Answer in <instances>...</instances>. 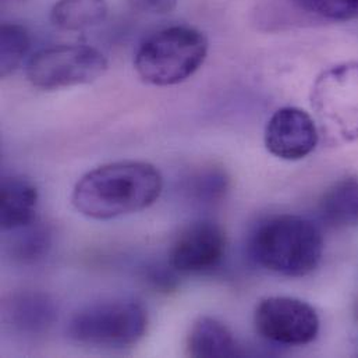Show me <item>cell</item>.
<instances>
[{
  "instance_id": "1",
  "label": "cell",
  "mask_w": 358,
  "mask_h": 358,
  "mask_svg": "<svg viewBox=\"0 0 358 358\" xmlns=\"http://www.w3.org/2000/svg\"><path fill=\"white\" fill-rule=\"evenodd\" d=\"M162 189V175L154 165L123 161L84 175L73 189L71 201L84 216L109 220L150 208Z\"/></svg>"
},
{
  "instance_id": "2",
  "label": "cell",
  "mask_w": 358,
  "mask_h": 358,
  "mask_svg": "<svg viewBox=\"0 0 358 358\" xmlns=\"http://www.w3.org/2000/svg\"><path fill=\"white\" fill-rule=\"evenodd\" d=\"M250 254L262 268L287 278H303L317 269L324 254L321 229L297 215L264 220L250 238Z\"/></svg>"
},
{
  "instance_id": "3",
  "label": "cell",
  "mask_w": 358,
  "mask_h": 358,
  "mask_svg": "<svg viewBox=\"0 0 358 358\" xmlns=\"http://www.w3.org/2000/svg\"><path fill=\"white\" fill-rule=\"evenodd\" d=\"M206 55L208 39L201 31L175 25L145 39L137 50L134 66L145 83L169 87L189 78L203 64Z\"/></svg>"
},
{
  "instance_id": "4",
  "label": "cell",
  "mask_w": 358,
  "mask_h": 358,
  "mask_svg": "<svg viewBox=\"0 0 358 358\" xmlns=\"http://www.w3.org/2000/svg\"><path fill=\"white\" fill-rule=\"evenodd\" d=\"M148 328V314L131 299H112L80 310L69 324V336L77 343L123 349L137 345Z\"/></svg>"
},
{
  "instance_id": "5",
  "label": "cell",
  "mask_w": 358,
  "mask_h": 358,
  "mask_svg": "<svg viewBox=\"0 0 358 358\" xmlns=\"http://www.w3.org/2000/svg\"><path fill=\"white\" fill-rule=\"evenodd\" d=\"M313 108L329 140H358V63H343L324 71L313 88Z\"/></svg>"
},
{
  "instance_id": "6",
  "label": "cell",
  "mask_w": 358,
  "mask_h": 358,
  "mask_svg": "<svg viewBox=\"0 0 358 358\" xmlns=\"http://www.w3.org/2000/svg\"><path fill=\"white\" fill-rule=\"evenodd\" d=\"M106 70L108 60L98 49L87 45H59L31 56L27 78L36 88L53 91L91 84Z\"/></svg>"
},
{
  "instance_id": "7",
  "label": "cell",
  "mask_w": 358,
  "mask_h": 358,
  "mask_svg": "<svg viewBox=\"0 0 358 358\" xmlns=\"http://www.w3.org/2000/svg\"><path fill=\"white\" fill-rule=\"evenodd\" d=\"M254 325L264 339L283 346H306L320 334L317 311L294 297L264 299L255 310Z\"/></svg>"
},
{
  "instance_id": "8",
  "label": "cell",
  "mask_w": 358,
  "mask_h": 358,
  "mask_svg": "<svg viewBox=\"0 0 358 358\" xmlns=\"http://www.w3.org/2000/svg\"><path fill=\"white\" fill-rule=\"evenodd\" d=\"M227 238L213 220H196L181 230L172 244L169 262L182 275L203 273L220 265L226 255Z\"/></svg>"
},
{
  "instance_id": "9",
  "label": "cell",
  "mask_w": 358,
  "mask_h": 358,
  "mask_svg": "<svg viewBox=\"0 0 358 358\" xmlns=\"http://www.w3.org/2000/svg\"><path fill=\"white\" fill-rule=\"evenodd\" d=\"M265 147L276 158L300 161L318 145L320 133L311 115L296 106L276 110L265 127Z\"/></svg>"
},
{
  "instance_id": "10",
  "label": "cell",
  "mask_w": 358,
  "mask_h": 358,
  "mask_svg": "<svg viewBox=\"0 0 358 358\" xmlns=\"http://www.w3.org/2000/svg\"><path fill=\"white\" fill-rule=\"evenodd\" d=\"M38 189L24 176H6L0 185V224L13 231L35 222Z\"/></svg>"
},
{
  "instance_id": "11",
  "label": "cell",
  "mask_w": 358,
  "mask_h": 358,
  "mask_svg": "<svg viewBox=\"0 0 358 358\" xmlns=\"http://www.w3.org/2000/svg\"><path fill=\"white\" fill-rule=\"evenodd\" d=\"M187 352L191 357H238V345L230 329L210 317L198 318L187 338Z\"/></svg>"
},
{
  "instance_id": "12",
  "label": "cell",
  "mask_w": 358,
  "mask_h": 358,
  "mask_svg": "<svg viewBox=\"0 0 358 358\" xmlns=\"http://www.w3.org/2000/svg\"><path fill=\"white\" fill-rule=\"evenodd\" d=\"M321 219L334 229L358 226V176H349L329 187L320 202Z\"/></svg>"
},
{
  "instance_id": "13",
  "label": "cell",
  "mask_w": 358,
  "mask_h": 358,
  "mask_svg": "<svg viewBox=\"0 0 358 358\" xmlns=\"http://www.w3.org/2000/svg\"><path fill=\"white\" fill-rule=\"evenodd\" d=\"M13 327L24 334H42L55 322L53 301L41 293H22L15 296L7 307Z\"/></svg>"
},
{
  "instance_id": "14",
  "label": "cell",
  "mask_w": 358,
  "mask_h": 358,
  "mask_svg": "<svg viewBox=\"0 0 358 358\" xmlns=\"http://www.w3.org/2000/svg\"><path fill=\"white\" fill-rule=\"evenodd\" d=\"M108 15L106 0H57L50 10V21L67 31L99 25Z\"/></svg>"
},
{
  "instance_id": "15",
  "label": "cell",
  "mask_w": 358,
  "mask_h": 358,
  "mask_svg": "<svg viewBox=\"0 0 358 358\" xmlns=\"http://www.w3.org/2000/svg\"><path fill=\"white\" fill-rule=\"evenodd\" d=\"M29 49V35L20 24L4 22L0 29V74L10 76Z\"/></svg>"
},
{
  "instance_id": "16",
  "label": "cell",
  "mask_w": 358,
  "mask_h": 358,
  "mask_svg": "<svg viewBox=\"0 0 358 358\" xmlns=\"http://www.w3.org/2000/svg\"><path fill=\"white\" fill-rule=\"evenodd\" d=\"M15 233L13 240V257L21 262H34L45 255L49 248L50 237L45 226L32 222L28 226L13 230Z\"/></svg>"
},
{
  "instance_id": "17",
  "label": "cell",
  "mask_w": 358,
  "mask_h": 358,
  "mask_svg": "<svg viewBox=\"0 0 358 358\" xmlns=\"http://www.w3.org/2000/svg\"><path fill=\"white\" fill-rule=\"evenodd\" d=\"M307 13L329 18L350 20L358 15V0H292Z\"/></svg>"
},
{
  "instance_id": "18",
  "label": "cell",
  "mask_w": 358,
  "mask_h": 358,
  "mask_svg": "<svg viewBox=\"0 0 358 358\" xmlns=\"http://www.w3.org/2000/svg\"><path fill=\"white\" fill-rule=\"evenodd\" d=\"M223 179L224 178L222 175H217L215 172L199 173L191 180V191L199 199H209L212 196L215 198V195L226 187Z\"/></svg>"
},
{
  "instance_id": "19",
  "label": "cell",
  "mask_w": 358,
  "mask_h": 358,
  "mask_svg": "<svg viewBox=\"0 0 358 358\" xmlns=\"http://www.w3.org/2000/svg\"><path fill=\"white\" fill-rule=\"evenodd\" d=\"M129 3L134 10L141 13L168 14L176 7L178 0H129Z\"/></svg>"
},
{
  "instance_id": "20",
  "label": "cell",
  "mask_w": 358,
  "mask_h": 358,
  "mask_svg": "<svg viewBox=\"0 0 358 358\" xmlns=\"http://www.w3.org/2000/svg\"><path fill=\"white\" fill-rule=\"evenodd\" d=\"M357 315H358V310H357Z\"/></svg>"
}]
</instances>
